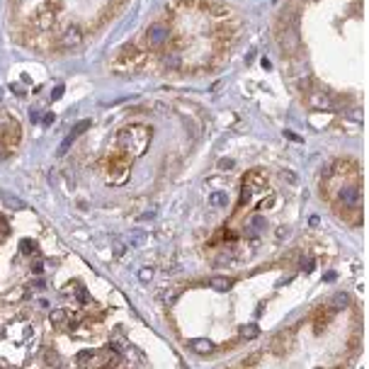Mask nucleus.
<instances>
[{"mask_svg":"<svg viewBox=\"0 0 369 369\" xmlns=\"http://www.w3.org/2000/svg\"><path fill=\"white\" fill-rule=\"evenodd\" d=\"M143 63H146V51L138 49V46H134V44L122 46V51H119L117 59H114V66H117V68H126V71H136V68H141Z\"/></svg>","mask_w":369,"mask_h":369,"instance_id":"obj_1","label":"nucleus"},{"mask_svg":"<svg viewBox=\"0 0 369 369\" xmlns=\"http://www.w3.org/2000/svg\"><path fill=\"white\" fill-rule=\"evenodd\" d=\"M277 42H279V51L287 54V56H294L301 49V39H299L296 27H282V30H277Z\"/></svg>","mask_w":369,"mask_h":369,"instance_id":"obj_2","label":"nucleus"},{"mask_svg":"<svg viewBox=\"0 0 369 369\" xmlns=\"http://www.w3.org/2000/svg\"><path fill=\"white\" fill-rule=\"evenodd\" d=\"M338 202L342 204V209H359L362 207V187L357 184H345L338 192Z\"/></svg>","mask_w":369,"mask_h":369,"instance_id":"obj_3","label":"nucleus"},{"mask_svg":"<svg viewBox=\"0 0 369 369\" xmlns=\"http://www.w3.org/2000/svg\"><path fill=\"white\" fill-rule=\"evenodd\" d=\"M168 39H170V30H168V25H163V22H155V25H151V27L146 30V44H148L151 49L165 46Z\"/></svg>","mask_w":369,"mask_h":369,"instance_id":"obj_4","label":"nucleus"},{"mask_svg":"<svg viewBox=\"0 0 369 369\" xmlns=\"http://www.w3.org/2000/svg\"><path fill=\"white\" fill-rule=\"evenodd\" d=\"M292 347H294V330H292V328H287V330L277 333V335L272 338V342H270V350H272L277 357L289 354V352H292Z\"/></svg>","mask_w":369,"mask_h":369,"instance_id":"obj_5","label":"nucleus"},{"mask_svg":"<svg viewBox=\"0 0 369 369\" xmlns=\"http://www.w3.org/2000/svg\"><path fill=\"white\" fill-rule=\"evenodd\" d=\"M83 30L78 27V25H71V27H66L63 32H61V37H59V44H61V49H66V51H73V49H78L80 44H83Z\"/></svg>","mask_w":369,"mask_h":369,"instance_id":"obj_6","label":"nucleus"},{"mask_svg":"<svg viewBox=\"0 0 369 369\" xmlns=\"http://www.w3.org/2000/svg\"><path fill=\"white\" fill-rule=\"evenodd\" d=\"M0 138H3L5 146H17L20 138H22V129H20V124H17L15 119L5 122L3 129H0Z\"/></svg>","mask_w":369,"mask_h":369,"instance_id":"obj_7","label":"nucleus"},{"mask_svg":"<svg viewBox=\"0 0 369 369\" xmlns=\"http://www.w3.org/2000/svg\"><path fill=\"white\" fill-rule=\"evenodd\" d=\"M306 102H308L311 107H316V109H330V107H333V97H330L325 90H321V88H313V90L306 95Z\"/></svg>","mask_w":369,"mask_h":369,"instance_id":"obj_8","label":"nucleus"},{"mask_svg":"<svg viewBox=\"0 0 369 369\" xmlns=\"http://www.w3.org/2000/svg\"><path fill=\"white\" fill-rule=\"evenodd\" d=\"M200 5L212 15V17H216V20H226L231 13H229V8L224 5V3H219V0H200Z\"/></svg>","mask_w":369,"mask_h":369,"instance_id":"obj_9","label":"nucleus"},{"mask_svg":"<svg viewBox=\"0 0 369 369\" xmlns=\"http://www.w3.org/2000/svg\"><path fill=\"white\" fill-rule=\"evenodd\" d=\"M88 126H90V119H83V122H78V124L73 126V131H71V134H68V136L63 138V143H61L59 153L63 155V153H66V151L71 148V143H73V141H76V138H78V136H80L83 131H88Z\"/></svg>","mask_w":369,"mask_h":369,"instance_id":"obj_10","label":"nucleus"},{"mask_svg":"<svg viewBox=\"0 0 369 369\" xmlns=\"http://www.w3.org/2000/svg\"><path fill=\"white\" fill-rule=\"evenodd\" d=\"M328 323H330V308L321 306V308L316 311V316H313V333L321 335V333L328 328Z\"/></svg>","mask_w":369,"mask_h":369,"instance_id":"obj_11","label":"nucleus"},{"mask_svg":"<svg viewBox=\"0 0 369 369\" xmlns=\"http://www.w3.org/2000/svg\"><path fill=\"white\" fill-rule=\"evenodd\" d=\"M265 226H267L265 216L255 214V216H250V221H248V226H246V233H248L250 238H255V236H260V233L265 231Z\"/></svg>","mask_w":369,"mask_h":369,"instance_id":"obj_12","label":"nucleus"},{"mask_svg":"<svg viewBox=\"0 0 369 369\" xmlns=\"http://www.w3.org/2000/svg\"><path fill=\"white\" fill-rule=\"evenodd\" d=\"M51 22H54V10H51V8H42V10L34 15V25H37L39 30H49Z\"/></svg>","mask_w":369,"mask_h":369,"instance_id":"obj_13","label":"nucleus"},{"mask_svg":"<svg viewBox=\"0 0 369 369\" xmlns=\"http://www.w3.org/2000/svg\"><path fill=\"white\" fill-rule=\"evenodd\" d=\"M190 347H192L195 352H200V354H209V352H214V342H212V340H192Z\"/></svg>","mask_w":369,"mask_h":369,"instance_id":"obj_14","label":"nucleus"},{"mask_svg":"<svg viewBox=\"0 0 369 369\" xmlns=\"http://www.w3.org/2000/svg\"><path fill=\"white\" fill-rule=\"evenodd\" d=\"M209 284H212L216 292H229V289L233 287V279H229V277H214Z\"/></svg>","mask_w":369,"mask_h":369,"instance_id":"obj_15","label":"nucleus"},{"mask_svg":"<svg viewBox=\"0 0 369 369\" xmlns=\"http://www.w3.org/2000/svg\"><path fill=\"white\" fill-rule=\"evenodd\" d=\"M347 304H350V296H347V294H335L330 308H333V311H342V308H347Z\"/></svg>","mask_w":369,"mask_h":369,"instance_id":"obj_16","label":"nucleus"},{"mask_svg":"<svg viewBox=\"0 0 369 369\" xmlns=\"http://www.w3.org/2000/svg\"><path fill=\"white\" fill-rule=\"evenodd\" d=\"M258 333H260V328L255 323H248V325L241 328V338L243 340H253V338H258Z\"/></svg>","mask_w":369,"mask_h":369,"instance_id":"obj_17","label":"nucleus"},{"mask_svg":"<svg viewBox=\"0 0 369 369\" xmlns=\"http://www.w3.org/2000/svg\"><path fill=\"white\" fill-rule=\"evenodd\" d=\"M163 66L165 68H180V56L177 54H165L163 56Z\"/></svg>","mask_w":369,"mask_h":369,"instance_id":"obj_18","label":"nucleus"},{"mask_svg":"<svg viewBox=\"0 0 369 369\" xmlns=\"http://www.w3.org/2000/svg\"><path fill=\"white\" fill-rule=\"evenodd\" d=\"M226 202H229L226 192H214V195L209 197V204H212V207H224Z\"/></svg>","mask_w":369,"mask_h":369,"instance_id":"obj_19","label":"nucleus"},{"mask_svg":"<svg viewBox=\"0 0 369 369\" xmlns=\"http://www.w3.org/2000/svg\"><path fill=\"white\" fill-rule=\"evenodd\" d=\"M20 250H22L25 255H30V253H34V250H37V243H34V241H30V238H25V241L20 243Z\"/></svg>","mask_w":369,"mask_h":369,"instance_id":"obj_20","label":"nucleus"},{"mask_svg":"<svg viewBox=\"0 0 369 369\" xmlns=\"http://www.w3.org/2000/svg\"><path fill=\"white\" fill-rule=\"evenodd\" d=\"M219 165H221L224 170H231V168H233V160H231V158H221V160H219Z\"/></svg>","mask_w":369,"mask_h":369,"instance_id":"obj_21","label":"nucleus"},{"mask_svg":"<svg viewBox=\"0 0 369 369\" xmlns=\"http://www.w3.org/2000/svg\"><path fill=\"white\" fill-rule=\"evenodd\" d=\"M151 277H153V270H141V272H138V279H141V282H146V279H151Z\"/></svg>","mask_w":369,"mask_h":369,"instance_id":"obj_22","label":"nucleus"},{"mask_svg":"<svg viewBox=\"0 0 369 369\" xmlns=\"http://www.w3.org/2000/svg\"><path fill=\"white\" fill-rule=\"evenodd\" d=\"M258 357H260V354H250V357L246 359V367H253V364H258Z\"/></svg>","mask_w":369,"mask_h":369,"instance_id":"obj_23","label":"nucleus"},{"mask_svg":"<svg viewBox=\"0 0 369 369\" xmlns=\"http://www.w3.org/2000/svg\"><path fill=\"white\" fill-rule=\"evenodd\" d=\"M5 158H8V146L0 143V160H5Z\"/></svg>","mask_w":369,"mask_h":369,"instance_id":"obj_24","label":"nucleus"},{"mask_svg":"<svg viewBox=\"0 0 369 369\" xmlns=\"http://www.w3.org/2000/svg\"><path fill=\"white\" fill-rule=\"evenodd\" d=\"M61 95H63V85H59V88H56V90H54V100H59V97H61Z\"/></svg>","mask_w":369,"mask_h":369,"instance_id":"obj_25","label":"nucleus"},{"mask_svg":"<svg viewBox=\"0 0 369 369\" xmlns=\"http://www.w3.org/2000/svg\"><path fill=\"white\" fill-rule=\"evenodd\" d=\"M8 233V226L3 224V216H0V236H5Z\"/></svg>","mask_w":369,"mask_h":369,"instance_id":"obj_26","label":"nucleus"},{"mask_svg":"<svg viewBox=\"0 0 369 369\" xmlns=\"http://www.w3.org/2000/svg\"><path fill=\"white\" fill-rule=\"evenodd\" d=\"M51 122H54V114L46 112V114H44V124H51Z\"/></svg>","mask_w":369,"mask_h":369,"instance_id":"obj_27","label":"nucleus"},{"mask_svg":"<svg viewBox=\"0 0 369 369\" xmlns=\"http://www.w3.org/2000/svg\"><path fill=\"white\" fill-rule=\"evenodd\" d=\"M304 262H306V265H304V270H306V272H311V270H313V260H304Z\"/></svg>","mask_w":369,"mask_h":369,"instance_id":"obj_28","label":"nucleus"},{"mask_svg":"<svg viewBox=\"0 0 369 369\" xmlns=\"http://www.w3.org/2000/svg\"><path fill=\"white\" fill-rule=\"evenodd\" d=\"M78 299H80V304H85V289L83 287L78 289Z\"/></svg>","mask_w":369,"mask_h":369,"instance_id":"obj_29","label":"nucleus"},{"mask_svg":"<svg viewBox=\"0 0 369 369\" xmlns=\"http://www.w3.org/2000/svg\"><path fill=\"white\" fill-rule=\"evenodd\" d=\"M0 97H3V90H0Z\"/></svg>","mask_w":369,"mask_h":369,"instance_id":"obj_30","label":"nucleus"}]
</instances>
